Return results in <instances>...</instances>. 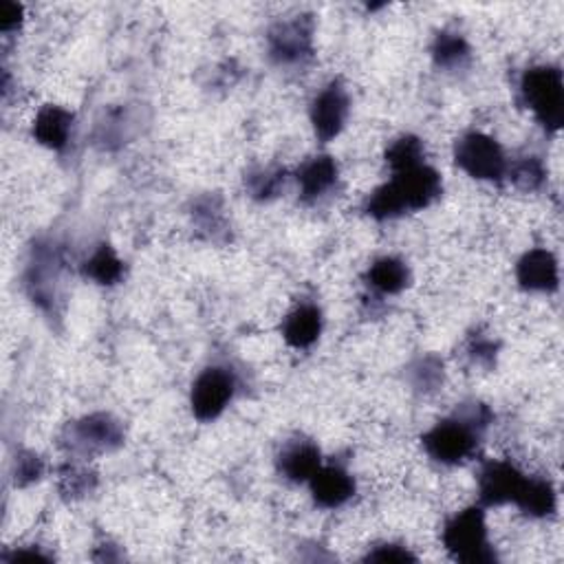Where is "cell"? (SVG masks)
<instances>
[{"mask_svg": "<svg viewBox=\"0 0 564 564\" xmlns=\"http://www.w3.org/2000/svg\"><path fill=\"white\" fill-rule=\"evenodd\" d=\"M441 195V174L424 161L415 168L393 172V179L368 197L364 212L375 221H393L430 208Z\"/></svg>", "mask_w": 564, "mask_h": 564, "instance_id": "1", "label": "cell"}, {"mask_svg": "<svg viewBox=\"0 0 564 564\" xmlns=\"http://www.w3.org/2000/svg\"><path fill=\"white\" fill-rule=\"evenodd\" d=\"M492 422V411L485 404H465L452 417L433 426L424 437V450L441 465H459L468 461Z\"/></svg>", "mask_w": 564, "mask_h": 564, "instance_id": "2", "label": "cell"}, {"mask_svg": "<svg viewBox=\"0 0 564 564\" xmlns=\"http://www.w3.org/2000/svg\"><path fill=\"white\" fill-rule=\"evenodd\" d=\"M522 104L536 115V119L555 133L564 122V84L557 67H533L520 78Z\"/></svg>", "mask_w": 564, "mask_h": 564, "instance_id": "3", "label": "cell"}, {"mask_svg": "<svg viewBox=\"0 0 564 564\" xmlns=\"http://www.w3.org/2000/svg\"><path fill=\"white\" fill-rule=\"evenodd\" d=\"M444 544L448 553L459 562H465V564L496 562V553L487 540V522L481 505L468 507L446 522Z\"/></svg>", "mask_w": 564, "mask_h": 564, "instance_id": "4", "label": "cell"}, {"mask_svg": "<svg viewBox=\"0 0 564 564\" xmlns=\"http://www.w3.org/2000/svg\"><path fill=\"white\" fill-rule=\"evenodd\" d=\"M454 163L479 181H500L507 172V157L500 143L479 130H470L457 139Z\"/></svg>", "mask_w": 564, "mask_h": 564, "instance_id": "5", "label": "cell"}, {"mask_svg": "<svg viewBox=\"0 0 564 564\" xmlns=\"http://www.w3.org/2000/svg\"><path fill=\"white\" fill-rule=\"evenodd\" d=\"M65 446L73 454L93 457L104 454L122 448L124 444V428L117 419L106 413H93L78 422H73L62 437Z\"/></svg>", "mask_w": 564, "mask_h": 564, "instance_id": "6", "label": "cell"}, {"mask_svg": "<svg viewBox=\"0 0 564 564\" xmlns=\"http://www.w3.org/2000/svg\"><path fill=\"white\" fill-rule=\"evenodd\" d=\"M234 395H237L234 372L223 366H210L199 372V378L193 384V393H191L193 415L204 424L215 422L226 413Z\"/></svg>", "mask_w": 564, "mask_h": 564, "instance_id": "7", "label": "cell"}, {"mask_svg": "<svg viewBox=\"0 0 564 564\" xmlns=\"http://www.w3.org/2000/svg\"><path fill=\"white\" fill-rule=\"evenodd\" d=\"M313 21L296 16L276 23L267 34L269 58L278 67H302L313 58Z\"/></svg>", "mask_w": 564, "mask_h": 564, "instance_id": "8", "label": "cell"}, {"mask_svg": "<svg viewBox=\"0 0 564 564\" xmlns=\"http://www.w3.org/2000/svg\"><path fill=\"white\" fill-rule=\"evenodd\" d=\"M350 100L342 82H329L311 102V124L320 141H333L346 126Z\"/></svg>", "mask_w": 564, "mask_h": 564, "instance_id": "9", "label": "cell"}, {"mask_svg": "<svg viewBox=\"0 0 564 564\" xmlns=\"http://www.w3.org/2000/svg\"><path fill=\"white\" fill-rule=\"evenodd\" d=\"M527 476L509 461H490L479 474L481 507H500L516 503Z\"/></svg>", "mask_w": 564, "mask_h": 564, "instance_id": "10", "label": "cell"}, {"mask_svg": "<svg viewBox=\"0 0 564 564\" xmlns=\"http://www.w3.org/2000/svg\"><path fill=\"white\" fill-rule=\"evenodd\" d=\"M313 503L320 509H339L355 496V479L339 463L320 465L309 481Z\"/></svg>", "mask_w": 564, "mask_h": 564, "instance_id": "11", "label": "cell"}, {"mask_svg": "<svg viewBox=\"0 0 564 564\" xmlns=\"http://www.w3.org/2000/svg\"><path fill=\"white\" fill-rule=\"evenodd\" d=\"M58 272H60V256L51 245H38L34 250V263L27 272V289L32 300L43 307L51 309L58 300Z\"/></svg>", "mask_w": 564, "mask_h": 564, "instance_id": "12", "label": "cell"}, {"mask_svg": "<svg viewBox=\"0 0 564 564\" xmlns=\"http://www.w3.org/2000/svg\"><path fill=\"white\" fill-rule=\"evenodd\" d=\"M337 179H339V168L333 157L318 154V157L307 159L296 172L300 199L304 204L320 202L322 197H326L333 191Z\"/></svg>", "mask_w": 564, "mask_h": 564, "instance_id": "13", "label": "cell"}, {"mask_svg": "<svg viewBox=\"0 0 564 564\" xmlns=\"http://www.w3.org/2000/svg\"><path fill=\"white\" fill-rule=\"evenodd\" d=\"M516 280L525 291L551 293L560 285L557 261L549 250H529L516 265Z\"/></svg>", "mask_w": 564, "mask_h": 564, "instance_id": "14", "label": "cell"}, {"mask_svg": "<svg viewBox=\"0 0 564 564\" xmlns=\"http://www.w3.org/2000/svg\"><path fill=\"white\" fill-rule=\"evenodd\" d=\"M278 472L291 481V483H309L311 476L320 470L322 465V454L320 448L302 437H296L283 446L278 452Z\"/></svg>", "mask_w": 564, "mask_h": 564, "instance_id": "15", "label": "cell"}, {"mask_svg": "<svg viewBox=\"0 0 564 564\" xmlns=\"http://www.w3.org/2000/svg\"><path fill=\"white\" fill-rule=\"evenodd\" d=\"M322 311L313 302H302L283 320V337L293 348H311L322 335Z\"/></svg>", "mask_w": 564, "mask_h": 564, "instance_id": "16", "label": "cell"}, {"mask_svg": "<svg viewBox=\"0 0 564 564\" xmlns=\"http://www.w3.org/2000/svg\"><path fill=\"white\" fill-rule=\"evenodd\" d=\"M73 119H76L73 113L62 106H56V104L43 106L34 122L36 141L49 150H65L71 141Z\"/></svg>", "mask_w": 564, "mask_h": 564, "instance_id": "17", "label": "cell"}, {"mask_svg": "<svg viewBox=\"0 0 564 564\" xmlns=\"http://www.w3.org/2000/svg\"><path fill=\"white\" fill-rule=\"evenodd\" d=\"M411 283V269L402 258L382 256L366 272V285L378 296H398Z\"/></svg>", "mask_w": 564, "mask_h": 564, "instance_id": "18", "label": "cell"}, {"mask_svg": "<svg viewBox=\"0 0 564 564\" xmlns=\"http://www.w3.org/2000/svg\"><path fill=\"white\" fill-rule=\"evenodd\" d=\"M191 217H193V226L197 228V232H202L208 241H215V243L228 241L230 223L226 217L223 202L217 195L199 197L193 206Z\"/></svg>", "mask_w": 564, "mask_h": 564, "instance_id": "19", "label": "cell"}, {"mask_svg": "<svg viewBox=\"0 0 564 564\" xmlns=\"http://www.w3.org/2000/svg\"><path fill=\"white\" fill-rule=\"evenodd\" d=\"M514 505L531 518H546L557 507L555 487L551 485V481H544L538 476H527Z\"/></svg>", "mask_w": 564, "mask_h": 564, "instance_id": "20", "label": "cell"}, {"mask_svg": "<svg viewBox=\"0 0 564 564\" xmlns=\"http://www.w3.org/2000/svg\"><path fill=\"white\" fill-rule=\"evenodd\" d=\"M82 276L93 280L95 285L113 287L124 278V261L117 256V252L108 243H102L82 263Z\"/></svg>", "mask_w": 564, "mask_h": 564, "instance_id": "21", "label": "cell"}, {"mask_svg": "<svg viewBox=\"0 0 564 564\" xmlns=\"http://www.w3.org/2000/svg\"><path fill=\"white\" fill-rule=\"evenodd\" d=\"M470 45L463 36L452 32L437 34L433 43V60L444 71H459L465 69L470 62Z\"/></svg>", "mask_w": 564, "mask_h": 564, "instance_id": "22", "label": "cell"}, {"mask_svg": "<svg viewBox=\"0 0 564 564\" xmlns=\"http://www.w3.org/2000/svg\"><path fill=\"white\" fill-rule=\"evenodd\" d=\"M287 181V170L280 165H261L245 174V191L256 202H272L280 195Z\"/></svg>", "mask_w": 564, "mask_h": 564, "instance_id": "23", "label": "cell"}, {"mask_svg": "<svg viewBox=\"0 0 564 564\" xmlns=\"http://www.w3.org/2000/svg\"><path fill=\"white\" fill-rule=\"evenodd\" d=\"M408 382L415 391L430 395L444 384V361L437 355H422L408 366Z\"/></svg>", "mask_w": 564, "mask_h": 564, "instance_id": "24", "label": "cell"}, {"mask_svg": "<svg viewBox=\"0 0 564 564\" xmlns=\"http://www.w3.org/2000/svg\"><path fill=\"white\" fill-rule=\"evenodd\" d=\"M505 176L520 193H536L546 181V170L538 157H522L507 163Z\"/></svg>", "mask_w": 564, "mask_h": 564, "instance_id": "25", "label": "cell"}, {"mask_svg": "<svg viewBox=\"0 0 564 564\" xmlns=\"http://www.w3.org/2000/svg\"><path fill=\"white\" fill-rule=\"evenodd\" d=\"M424 157H426L424 141L415 135H402L387 150V163L391 165L393 172L415 168V165L424 163Z\"/></svg>", "mask_w": 564, "mask_h": 564, "instance_id": "26", "label": "cell"}, {"mask_svg": "<svg viewBox=\"0 0 564 564\" xmlns=\"http://www.w3.org/2000/svg\"><path fill=\"white\" fill-rule=\"evenodd\" d=\"M60 492L65 498H84L87 494H91L97 487V476L95 472L82 468V465H65L60 470V483H58Z\"/></svg>", "mask_w": 564, "mask_h": 564, "instance_id": "27", "label": "cell"}, {"mask_svg": "<svg viewBox=\"0 0 564 564\" xmlns=\"http://www.w3.org/2000/svg\"><path fill=\"white\" fill-rule=\"evenodd\" d=\"M43 474H45V461L36 452L23 450V452L16 454L14 468H12V476H14L16 487H27V485L41 481Z\"/></svg>", "mask_w": 564, "mask_h": 564, "instance_id": "28", "label": "cell"}, {"mask_svg": "<svg viewBox=\"0 0 564 564\" xmlns=\"http://www.w3.org/2000/svg\"><path fill=\"white\" fill-rule=\"evenodd\" d=\"M468 357L472 364L483 366V368H492L496 364L498 357V342L485 337V335H472L465 344Z\"/></svg>", "mask_w": 564, "mask_h": 564, "instance_id": "29", "label": "cell"}, {"mask_svg": "<svg viewBox=\"0 0 564 564\" xmlns=\"http://www.w3.org/2000/svg\"><path fill=\"white\" fill-rule=\"evenodd\" d=\"M364 560L366 562H415L417 557L406 546L387 542V544H380L372 551H368V555Z\"/></svg>", "mask_w": 564, "mask_h": 564, "instance_id": "30", "label": "cell"}, {"mask_svg": "<svg viewBox=\"0 0 564 564\" xmlns=\"http://www.w3.org/2000/svg\"><path fill=\"white\" fill-rule=\"evenodd\" d=\"M21 23H23V5L3 0V3H0V32L10 36V34L19 32Z\"/></svg>", "mask_w": 564, "mask_h": 564, "instance_id": "31", "label": "cell"}]
</instances>
